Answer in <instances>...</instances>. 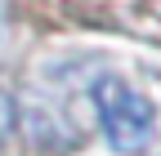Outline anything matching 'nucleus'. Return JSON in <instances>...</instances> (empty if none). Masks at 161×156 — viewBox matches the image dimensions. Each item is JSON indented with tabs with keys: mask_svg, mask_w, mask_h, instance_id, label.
<instances>
[{
	"mask_svg": "<svg viewBox=\"0 0 161 156\" xmlns=\"http://www.w3.org/2000/svg\"><path fill=\"white\" fill-rule=\"evenodd\" d=\"M94 107H98L103 138L112 143V152L139 156V152L152 147V138H157V107L139 89L121 85V81H103V85H94Z\"/></svg>",
	"mask_w": 161,
	"mask_h": 156,
	"instance_id": "nucleus-1",
	"label": "nucleus"
},
{
	"mask_svg": "<svg viewBox=\"0 0 161 156\" xmlns=\"http://www.w3.org/2000/svg\"><path fill=\"white\" fill-rule=\"evenodd\" d=\"M9 129H14V103H9V94H0V152H5Z\"/></svg>",
	"mask_w": 161,
	"mask_h": 156,
	"instance_id": "nucleus-2",
	"label": "nucleus"
}]
</instances>
